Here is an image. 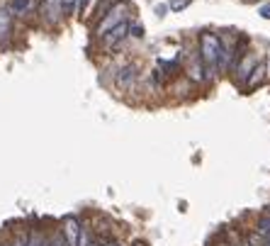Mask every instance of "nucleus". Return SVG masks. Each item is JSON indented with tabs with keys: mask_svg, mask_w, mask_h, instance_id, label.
Instances as JSON below:
<instances>
[{
	"mask_svg": "<svg viewBox=\"0 0 270 246\" xmlns=\"http://www.w3.org/2000/svg\"><path fill=\"white\" fill-rule=\"evenodd\" d=\"M219 47H222V39L217 34H212V32L200 34V59L207 63L210 76L214 73V66H217V59H219Z\"/></svg>",
	"mask_w": 270,
	"mask_h": 246,
	"instance_id": "nucleus-1",
	"label": "nucleus"
},
{
	"mask_svg": "<svg viewBox=\"0 0 270 246\" xmlns=\"http://www.w3.org/2000/svg\"><path fill=\"white\" fill-rule=\"evenodd\" d=\"M120 22H124V5H115V7H110L105 15H102V20H100V25H97V34L102 37L107 30H112L115 25H120Z\"/></svg>",
	"mask_w": 270,
	"mask_h": 246,
	"instance_id": "nucleus-2",
	"label": "nucleus"
},
{
	"mask_svg": "<svg viewBox=\"0 0 270 246\" xmlns=\"http://www.w3.org/2000/svg\"><path fill=\"white\" fill-rule=\"evenodd\" d=\"M78 237H81V224L73 215L63 217V239L68 246H76L78 244Z\"/></svg>",
	"mask_w": 270,
	"mask_h": 246,
	"instance_id": "nucleus-3",
	"label": "nucleus"
},
{
	"mask_svg": "<svg viewBox=\"0 0 270 246\" xmlns=\"http://www.w3.org/2000/svg\"><path fill=\"white\" fill-rule=\"evenodd\" d=\"M127 32H129V25L127 22H120V25H115L112 30H107L102 34V44L110 49V47H115L117 42H122L124 37H127Z\"/></svg>",
	"mask_w": 270,
	"mask_h": 246,
	"instance_id": "nucleus-4",
	"label": "nucleus"
},
{
	"mask_svg": "<svg viewBox=\"0 0 270 246\" xmlns=\"http://www.w3.org/2000/svg\"><path fill=\"white\" fill-rule=\"evenodd\" d=\"M134 78H136V68L134 66H124L120 73H117V86L122 91H129L134 86Z\"/></svg>",
	"mask_w": 270,
	"mask_h": 246,
	"instance_id": "nucleus-5",
	"label": "nucleus"
},
{
	"mask_svg": "<svg viewBox=\"0 0 270 246\" xmlns=\"http://www.w3.org/2000/svg\"><path fill=\"white\" fill-rule=\"evenodd\" d=\"M12 32V12L0 7V42H7Z\"/></svg>",
	"mask_w": 270,
	"mask_h": 246,
	"instance_id": "nucleus-6",
	"label": "nucleus"
},
{
	"mask_svg": "<svg viewBox=\"0 0 270 246\" xmlns=\"http://www.w3.org/2000/svg\"><path fill=\"white\" fill-rule=\"evenodd\" d=\"M34 7H37V0H12V2H10V12H15V15H20V17L34 12Z\"/></svg>",
	"mask_w": 270,
	"mask_h": 246,
	"instance_id": "nucleus-7",
	"label": "nucleus"
},
{
	"mask_svg": "<svg viewBox=\"0 0 270 246\" xmlns=\"http://www.w3.org/2000/svg\"><path fill=\"white\" fill-rule=\"evenodd\" d=\"M263 76H266V61H261V63H256L251 71H248V78H246V86L248 88H256L261 81H263Z\"/></svg>",
	"mask_w": 270,
	"mask_h": 246,
	"instance_id": "nucleus-8",
	"label": "nucleus"
},
{
	"mask_svg": "<svg viewBox=\"0 0 270 246\" xmlns=\"http://www.w3.org/2000/svg\"><path fill=\"white\" fill-rule=\"evenodd\" d=\"M205 68H202V63H197V56H195V61L187 66V76L192 78V81H202L205 78V73H202Z\"/></svg>",
	"mask_w": 270,
	"mask_h": 246,
	"instance_id": "nucleus-9",
	"label": "nucleus"
},
{
	"mask_svg": "<svg viewBox=\"0 0 270 246\" xmlns=\"http://www.w3.org/2000/svg\"><path fill=\"white\" fill-rule=\"evenodd\" d=\"M266 244H268V239L261 232H251L248 234V246H266Z\"/></svg>",
	"mask_w": 270,
	"mask_h": 246,
	"instance_id": "nucleus-10",
	"label": "nucleus"
},
{
	"mask_svg": "<svg viewBox=\"0 0 270 246\" xmlns=\"http://www.w3.org/2000/svg\"><path fill=\"white\" fill-rule=\"evenodd\" d=\"M190 2H192V0H171V2H168V7H171L173 12H180V10H185Z\"/></svg>",
	"mask_w": 270,
	"mask_h": 246,
	"instance_id": "nucleus-11",
	"label": "nucleus"
},
{
	"mask_svg": "<svg viewBox=\"0 0 270 246\" xmlns=\"http://www.w3.org/2000/svg\"><path fill=\"white\" fill-rule=\"evenodd\" d=\"M76 5H78V0H61V10H63V15H71Z\"/></svg>",
	"mask_w": 270,
	"mask_h": 246,
	"instance_id": "nucleus-12",
	"label": "nucleus"
},
{
	"mask_svg": "<svg viewBox=\"0 0 270 246\" xmlns=\"http://www.w3.org/2000/svg\"><path fill=\"white\" fill-rule=\"evenodd\" d=\"M49 246H68V244H66V239H63V234H56V237L51 239V244H49Z\"/></svg>",
	"mask_w": 270,
	"mask_h": 246,
	"instance_id": "nucleus-13",
	"label": "nucleus"
},
{
	"mask_svg": "<svg viewBox=\"0 0 270 246\" xmlns=\"http://www.w3.org/2000/svg\"><path fill=\"white\" fill-rule=\"evenodd\" d=\"M129 32H132L134 37H144V27H141V25H132V27H129Z\"/></svg>",
	"mask_w": 270,
	"mask_h": 246,
	"instance_id": "nucleus-14",
	"label": "nucleus"
},
{
	"mask_svg": "<svg viewBox=\"0 0 270 246\" xmlns=\"http://www.w3.org/2000/svg\"><path fill=\"white\" fill-rule=\"evenodd\" d=\"M258 12H261V17H263V20H270V2H268V5H263Z\"/></svg>",
	"mask_w": 270,
	"mask_h": 246,
	"instance_id": "nucleus-15",
	"label": "nucleus"
},
{
	"mask_svg": "<svg viewBox=\"0 0 270 246\" xmlns=\"http://www.w3.org/2000/svg\"><path fill=\"white\" fill-rule=\"evenodd\" d=\"M166 10H168V5H158V7H156V15H158V17H163V15H166Z\"/></svg>",
	"mask_w": 270,
	"mask_h": 246,
	"instance_id": "nucleus-16",
	"label": "nucleus"
},
{
	"mask_svg": "<svg viewBox=\"0 0 270 246\" xmlns=\"http://www.w3.org/2000/svg\"><path fill=\"white\" fill-rule=\"evenodd\" d=\"M88 5H90V0H78V7H81V12H83Z\"/></svg>",
	"mask_w": 270,
	"mask_h": 246,
	"instance_id": "nucleus-17",
	"label": "nucleus"
},
{
	"mask_svg": "<svg viewBox=\"0 0 270 246\" xmlns=\"http://www.w3.org/2000/svg\"><path fill=\"white\" fill-rule=\"evenodd\" d=\"M243 5H253V2H258V0H241Z\"/></svg>",
	"mask_w": 270,
	"mask_h": 246,
	"instance_id": "nucleus-18",
	"label": "nucleus"
},
{
	"mask_svg": "<svg viewBox=\"0 0 270 246\" xmlns=\"http://www.w3.org/2000/svg\"><path fill=\"white\" fill-rule=\"evenodd\" d=\"M107 246H120V244H115V242H112V244H107Z\"/></svg>",
	"mask_w": 270,
	"mask_h": 246,
	"instance_id": "nucleus-19",
	"label": "nucleus"
}]
</instances>
